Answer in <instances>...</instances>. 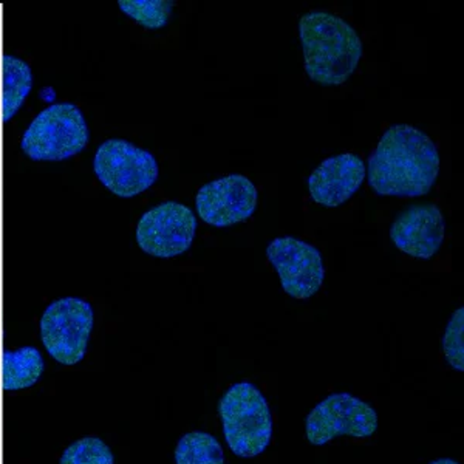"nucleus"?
<instances>
[{"label": "nucleus", "mask_w": 464, "mask_h": 464, "mask_svg": "<svg viewBox=\"0 0 464 464\" xmlns=\"http://www.w3.org/2000/svg\"><path fill=\"white\" fill-rule=\"evenodd\" d=\"M365 168L378 196H428L440 174V153L417 127L395 124L381 137Z\"/></svg>", "instance_id": "obj_1"}, {"label": "nucleus", "mask_w": 464, "mask_h": 464, "mask_svg": "<svg viewBox=\"0 0 464 464\" xmlns=\"http://www.w3.org/2000/svg\"><path fill=\"white\" fill-rule=\"evenodd\" d=\"M305 72L324 87L350 80L362 58L361 37L341 17L325 11L306 13L299 21Z\"/></svg>", "instance_id": "obj_2"}, {"label": "nucleus", "mask_w": 464, "mask_h": 464, "mask_svg": "<svg viewBox=\"0 0 464 464\" xmlns=\"http://www.w3.org/2000/svg\"><path fill=\"white\" fill-rule=\"evenodd\" d=\"M218 415L227 446L240 459L257 457L271 443L273 418L268 402L256 385H232L218 402Z\"/></svg>", "instance_id": "obj_3"}, {"label": "nucleus", "mask_w": 464, "mask_h": 464, "mask_svg": "<svg viewBox=\"0 0 464 464\" xmlns=\"http://www.w3.org/2000/svg\"><path fill=\"white\" fill-rule=\"evenodd\" d=\"M89 140L82 111L72 102H58L33 120L21 149L33 161H63L82 152Z\"/></svg>", "instance_id": "obj_4"}, {"label": "nucleus", "mask_w": 464, "mask_h": 464, "mask_svg": "<svg viewBox=\"0 0 464 464\" xmlns=\"http://www.w3.org/2000/svg\"><path fill=\"white\" fill-rule=\"evenodd\" d=\"M96 177L111 194L132 198L159 179V163L152 153L126 140H107L93 160Z\"/></svg>", "instance_id": "obj_5"}, {"label": "nucleus", "mask_w": 464, "mask_h": 464, "mask_svg": "<svg viewBox=\"0 0 464 464\" xmlns=\"http://www.w3.org/2000/svg\"><path fill=\"white\" fill-rule=\"evenodd\" d=\"M92 330L93 310L80 297L52 302L41 319L44 347L63 365L78 364L84 359Z\"/></svg>", "instance_id": "obj_6"}, {"label": "nucleus", "mask_w": 464, "mask_h": 464, "mask_svg": "<svg viewBox=\"0 0 464 464\" xmlns=\"http://www.w3.org/2000/svg\"><path fill=\"white\" fill-rule=\"evenodd\" d=\"M196 232L194 211L179 201H166L144 212L140 218L138 246L152 257L170 259L189 251Z\"/></svg>", "instance_id": "obj_7"}, {"label": "nucleus", "mask_w": 464, "mask_h": 464, "mask_svg": "<svg viewBox=\"0 0 464 464\" xmlns=\"http://www.w3.org/2000/svg\"><path fill=\"white\" fill-rule=\"evenodd\" d=\"M306 438L322 446L336 437L365 438L378 429L375 409L350 393H334L319 402L306 417Z\"/></svg>", "instance_id": "obj_8"}, {"label": "nucleus", "mask_w": 464, "mask_h": 464, "mask_svg": "<svg viewBox=\"0 0 464 464\" xmlns=\"http://www.w3.org/2000/svg\"><path fill=\"white\" fill-rule=\"evenodd\" d=\"M266 257L275 266L286 295L310 299L321 290L325 268L319 249L299 238L277 237L269 242Z\"/></svg>", "instance_id": "obj_9"}, {"label": "nucleus", "mask_w": 464, "mask_h": 464, "mask_svg": "<svg viewBox=\"0 0 464 464\" xmlns=\"http://www.w3.org/2000/svg\"><path fill=\"white\" fill-rule=\"evenodd\" d=\"M257 198V189L248 177L227 175L201 186L196 197L197 212L211 227H232L253 216Z\"/></svg>", "instance_id": "obj_10"}, {"label": "nucleus", "mask_w": 464, "mask_h": 464, "mask_svg": "<svg viewBox=\"0 0 464 464\" xmlns=\"http://www.w3.org/2000/svg\"><path fill=\"white\" fill-rule=\"evenodd\" d=\"M446 222L433 203L409 206L392 223L391 238L396 248L417 259L429 260L443 246Z\"/></svg>", "instance_id": "obj_11"}, {"label": "nucleus", "mask_w": 464, "mask_h": 464, "mask_svg": "<svg viewBox=\"0 0 464 464\" xmlns=\"http://www.w3.org/2000/svg\"><path fill=\"white\" fill-rule=\"evenodd\" d=\"M367 177L362 160L353 153H341L324 160L308 177V190L317 205L338 208L358 192Z\"/></svg>", "instance_id": "obj_12"}, {"label": "nucleus", "mask_w": 464, "mask_h": 464, "mask_svg": "<svg viewBox=\"0 0 464 464\" xmlns=\"http://www.w3.org/2000/svg\"><path fill=\"white\" fill-rule=\"evenodd\" d=\"M45 362L43 354L34 347H22L16 352L2 353V387L4 391H25L41 380Z\"/></svg>", "instance_id": "obj_13"}, {"label": "nucleus", "mask_w": 464, "mask_h": 464, "mask_svg": "<svg viewBox=\"0 0 464 464\" xmlns=\"http://www.w3.org/2000/svg\"><path fill=\"white\" fill-rule=\"evenodd\" d=\"M33 87V74L25 61L5 54L4 56V98L2 111L4 121H11L19 109L24 106Z\"/></svg>", "instance_id": "obj_14"}, {"label": "nucleus", "mask_w": 464, "mask_h": 464, "mask_svg": "<svg viewBox=\"0 0 464 464\" xmlns=\"http://www.w3.org/2000/svg\"><path fill=\"white\" fill-rule=\"evenodd\" d=\"M175 463L225 464L222 444L209 433H186L175 449Z\"/></svg>", "instance_id": "obj_15"}, {"label": "nucleus", "mask_w": 464, "mask_h": 464, "mask_svg": "<svg viewBox=\"0 0 464 464\" xmlns=\"http://www.w3.org/2000/svg\"><path fill=\"white\" fill-rule=\"evenodd\" d=\"M120 10L148 30L166 27L174 10V0H120Z\"/></svg>", "instance_id": "obj_16"}, {"label": "nucleus", "mask_w": 464, "mask_h": 464, "mask_svg": "<svg viewBox=\"0 0 464 464\" xmlns=\"http://www.w3.org/2000/svg\"><path fill=\"white\" fill-rule=\"evenodd\" d=\"M59 464H115V459L102 440L89 437L70 444Z\"/></svg>", "instance_id": "obj_17"}, {"label": "nucleus", "mask_w": 464, "mask_h": 464, "mask_svg": "<svg viewBox=\"0 0 464 464\" xmlns=\"http://www.w3.org/2000/svg\"><path fill=\"white\" fill-rule=\"evenodd\" d=\"M444 356L452 369L464 370V308H459L449 321L443 336Z\"/></svg>", "instance_id": "obj_18"}, {"label": "nucleus", "mask_w": 464, "mask_h": 464, "mask_svg": "<svg viewBox=\"0 0 464 464\" xmlns=\"http://www.w3.org/2000/svg\"><path fill=\"white\" fill-rule=\"evenodd\" d=\"M429 464H459V463H457V461H454V459H437V461H432V463H429Z\"/></svg>", "instance_id": "obj_19"}]
</instances>
